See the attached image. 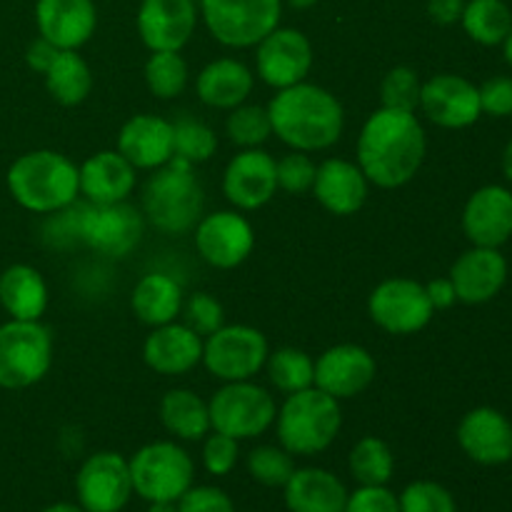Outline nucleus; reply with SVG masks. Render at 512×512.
I'll list each match as a JSON object with an SVG mask.
<instances>
[{
	"label": "nucleus",
	"mask_w": 512,
	"mask_h": 512,
	"mask_svg": "<svg viewBox=\"0 0 512 512\" xmlns=\"http://www.w3.org/2000/svg\"><path fill=\"white\" fill-rule=\"evenodd\" d=\"M428 153L423 123L415 113L380 108L358 135V165L365 178L385 190L403 188L418 175Z\"/></svg>",
	"instance_id": "f257e3e1"
},
{
	"label": "nucleus",
	"mask_w": 512,
	"mask_h": 512,
	"mask_svg": "<svg viewBox=\"0 0 512 512\" xmlns=\"http://www.w3.org/2000/svg\"><path fill=\"white\" fill-rule=\"evenodd\" d=\"M273 135L300 153L333 148L345 128V110L330 90L320 85H290L275 93L268 105Z\"/></svg>",
	"instance_id": "f03ea898"
},
{
	"label": "nucleus",
	"mask_w": 512,
	"mask_h": 512,
	"mask_svg": "<svg viewBox=\"0 0 512 512\" xmlns=\"http://www.w3.org/2000/svg\"><path fill=\"white\" fill-rule=\"evenodd\" d=\"M8 190L20 208L38 215L58 213L78 200L80 168L55 150H30L8 168Z\"/></svg>",
	"instance_id": "7ed1b4c3"
},
{
	"label": "nucleus",
	"mask_w": 512,
	"mask_h": 512,
	"mask_svg": "<svg viewBox=\"0 0 512 512\" xmlns=\"http://www.w3.org/2000/svg\"><path fill=\"white\" fill-rule=\"evenodd\" d=\"M205 190L193 165L173 158L153 170L143 188V215L153 228L165 235H183L203 218Z\"/></svg>",
	"instance_id": "20e7f679"
},
{
	"label": "nucleus",
	"mask_w": 512,
	"mask_h": 512,
	"mask_svg": "<svg viewBox=\"0 0 512 512\" xmlns=\"http://www.w3.org/2000/svg\"><path fill=\"white\" fill-rule=\"evenodd\" d=\"M343 425L340 400L320 388H305L285 398L275 415L278 440L290 455H318L335 443Z\"/></svg>",
	"instance_id": "39448f33"
},
{
	"label": "nucleus",
	"mask_w": 512,
	"mask_h": 512,
	"mask_svg": "<svg viewBox=\"0 0 512 512\" xmlns=\"http://www.w3.org/2000/svg\"><path fill=\"white\" fill-rule=\"evenodd\" d=\"M53 365V335L40 320L0 325V388L23 390L40 383Z\"/></svg>",
	"instance_id": "423d86ee"
},
{
	"label": "nucleus",
	"mask_w": 512,
	"mask_h": 512,
	"mask_svg": "<svg viewBox=\"0 0 512 512\" xmlns=\"http://www.w3.org/2000/svg\"><path fill=\"white\" fill-rule=\"evenodd\" d=\"M128 465L133 493L148 503H165V500L178 503L195 478L193 458L173 440L143 445L128 460Z\"/></svg>",
	"instance_id": "0eeeda50"
},
{
	"label": "nucleus",
	"mask_w": 512,
	"mask_h": 512,
	"mask_svg": "<svg viewBox=\"0 0 512 512\" xmlns=\"http://www.w3.org/2000/svg\"><path fill=\"white\" fill-rule=\"evenodd\" d=\"M210 35L225 48H255L280 25L283 0H200Z\"/></svg>",
	"instance_id": "6e6552de"
},
{
	"label": "nucleus",
	"mask_w": 512,
	"mask_h": 512,
	"mask_svg": "<svg viewBox=\"0 0 512 512\" xmlns=\"http://www.w3.org/2000/svg\"><path fill=\"white\" fill-rule=\"evenodd\" d=\"M210 428L215 433L230 435L240 440H250L263 435L275 423L278 405L275 398L253 380L225 383L210 398Z\"/></svg>",
	"instance_id": "1a4fd4ad"
},
{
	"label": "nucleus",
	"mask_w": 512,
	"mask_h": 512,
	"mask_svg": "<svg viewBox=\"0 0 512 512\" xmlns=\"http://www.w3.org/2000/svg\"><path fill=\"white\" fill-rule=\"evenodd\" d=\"M268 355V338L253 325H223L203 340V365L223 383L253 380Z\"/></svg>",
	"instance_id": "9d476101"
},
{
	"label": "nucleus",
	"mask_w": 512,
	"mask_h": 512,
	"mask_svg": "<svg viewBox=\"0 0 512 512\" xmlns=\"http://www.w3.org/2000/svg\"><path fill=\"white\" fill-rule=\"evenodd\" d=\"M368 313L385 333L415 335L428 328L435 308L423 283L410 278H388L370 293Z\"/></svg>",
	"instance_id": "9b49d317"
},
{
	"label": "nucleus",
	"mask_w": 512,
	"mask_h": 512,
	"mask_svg": "<svg viewBox=\"0 0 512 512\" xmlns=\"http://www.w3.org/2000/svg\"><path fill=\"white\" fill-rule=\"evenodd\" d=\"M75 495L85 512H120L133 495L128 460L113 450L90 455L75 475Z\"/></svg>",
	"instance_id": "f8f14e48"
},
{
	"label": "nucleus",
	"mask_w": 512,
	"mask_h": 512,
	"mask_svg": "<svg viewBox=\"0 0 512 512\" xmlns=\"http://www.w3.org/2000/svg\"><path fill=\"white\" fill-rule=\"evenodd\" d=\"M193 230L198 255L218 270L238 268L255 248L253 225L238 210H218V213L203 215Z\"/></svg>",
	"instance_id": "ddd939ff"
},
{
	"label": "nucleus",
	"mask_w": 512,
	"mask_h": 512,
	"mask_svg": "<svg viewBox=\"0 0 512 512\" xmlns=\"http://www.w3.org/2000/svg\"><path fill=\"white\" fill-rule=\"evenodd\" d=\"M313 45L295 28H275L255 45V73L270 88L283 90L303 83L313 68Z\"/></svg>",
	"instance_id": "4468645a"
},
{
	"label": "nucleus",
	"mask_w": 512,
	"mask_h": 512,
	"mask_svg": "<svg viewBox=\"0 0 512 512\" xmlns=\"http://www.w3.org/2000/svg\"><path fill=\"white\" fill-rule=\"evenodd\" d=\"M145 233V215L123 203H88L83 218V243L105 258H128L140 245Z\"/></svg>",
	"instance_id": "2eb2a0df"
},
{
	"label": "nucleus",
	"mask_w": 512,
	"mask_h": 512,
	"mask_svg": "<svg viewBox=\"0 0 512 512\" xmlns=\"http://www.w3.org/2000/svg\"><path fill=\"white\" fill-rule=\"evenodd\" d=\"M418 108L430 123L448 130L470 128L483 115L478 85L455 73H440L425 80Z\"/></svg>",
	"instance_id": "dca6fc26"
},
{
	"label": "nucleus",
	"mask_w": 512,
	"mask_h": 512,
	"mask_svg": "<svg viewBox=\"0 0 512 512\" xmlns=\"http://www.w3.org/2000/svg\"><path fill=\"white\" fill-rule=\"evenodd\" d=\"M278 193L275 158L263 148H245L235 155L223 173V195L235 210H258Z\"/></svg>",
	"instance_id": "f3484780"
},
{
	"label": "nucleus",
	"mask_w": 512,
	"mask_h": 512,
	"mask_svg": "<svg viewBox=\"0 0 512 512\" xmlns=\"http://www.w3.org/2000/svg\"><path fill=\"white\" fill-rule=\"evenodd\" d=\"M378 375L375 358L355 343L333 345L315 360V388L335 400L358 398Z\"/></svg>",
	"instance_id": "a211bd4d"
},
{
	"label": "nucleus",
	"mask_w": 512,
	"mask_h": 512,
	"mask_svg": "<svg viewBox=\"0 0 512 512\" xmlns=\"http://www.w3.org/2000/svg\"><path fill=\"white\" fill-rule=\"evenodd\" d=\"M135 25L150 53L183 50L198 25V5L195 0H140Z\"/></svg>",
	"instance_id": "6ab92c4d"
},
{
	"label": "nucleus",
	"mask_w": 512,
	"mask_h": 512,
	"mask_svg": "<svg viewBox=\"0 0 512 512\" xmlns=\"http://www.w3.org/2000/svg\"><path fill=\"white\" fill-rule=\"evenodd\" d=\"M450 280L455 285V295L465 305L490 303L508 283V260L500 248H480L473 245L465 250L450 268Z\"/></svg>",
	"instance_id": "aec40b11"
},
{
	"label": "nucleus",
	"mask_w": 512,
	"mask_h": 512,
	"mask_svg": "<svg viewBox=\"0 0 512 512\" xmlns=\"http://www.w3.org/2000/svg\"><path fill=\"white\" fill-rule=\"evenodd\" d=\"M458 445L473 463L505 465L512 460V423L500 410L475 408L458 425Z\"/></svg>",
	"instance_id": "412c9836"
},
{
	"label": "nucleus",
	"mask_w": 512,
	"mask_h": 512,
	"mask_svg": "<svg viewBox=\"0 0 512 512\" xmlns=\"http://www.w3.org/2000/svg\"><path fill=\"white\" fill-rule=\"evenodd\" d=\"M35 23L40 38L60 50H78L98 28V10L93 0H38Z\"/></svg>",
	"instance_id": "4be33fe9"
},
{
	"label": "nucleus",
	"mask_w": 512,
	"mask_h": 512,
	"mask_svg": "<svg viewBox=\"0 0 512 512\" xmlns=\"http://www.w3.org/2000/svg\"><path fill=\"white\" fill-rule=\"evenodd\" d=\"M463 230L480 248H500L512 238V193L503 185H485L463 208Z\"/></svg>",
	"instance_id": "5701e85b"
},
{
	"label": "nucleus",
	"mask_w": 512,
	"mask_h": 512,
	"mask_svg": "<svg viewBox=\"0 0 512 512\" xmlns=\"http://www.w3.org/2000/svg\"><path fill=\"white\" fill-rule=\"evenodd\" d=\"M118 153L135 170H158L175 155L173 123L160 115L140 113L125 120L118 135Z\"/></svg>",
	"instance_id": "b1692460"
},
{
	"label": "nucleus",
	"mask_w": 512,
	"mask_h": 512,
	"mask_svg": "<svg viewBox=\"0 0 512 512\" xmlns=\"http://www.w3.org/2000/svg\"><path fill=\"white\" fill-rule=\"evenodd\" d=\"M370 180L360 170L358 163H350L343 158H328L318 165L315 173V183L310 193L315 195L320 205L328 213L340 215H355L368 200Z\"/></svg>",
	"instance_id": "393cba45"
},
{
	"label": "nucleus",
	"mask_w": 512,
	"mask_h": 512,
	"mask_svg": "<svg viewBox=\"0 0 512 512\" xmlns=\"http://www.w3.org/2000/svg\"><path fill=\"white\" fill-rule=\"evenodd\" d=\"M143 360L160 375H185L203 363V338L178 320L160 325L145 338Z\"/></svg>",
	"instance_id": "a878e982"
},
{
	"label": "nucleus",
	"mask_w": 512,
	"mask_h": 512,
	"mask_svg": "<svg viewBox=\"0 0 512 512\" xmlns=\"http://www.w3.org/2000/svg\"><path fill=\"white\" fill-rule=\"evenodd\" d=\"M80 168V195L93 205L123 203L135 190V168L118 150H100Z\"/></svg>",
	"instance_id": "bb28decb"
},
{
	"label": "nucleus",
	"mask_w": 512,
	"mask_h": 512,
	"mask_svg": "<svg viewBox=\"0 0 512 512\" xmlns=\"http://www.w3.org/2000/svg\"><path fill=\"white\" fill-rule=\"evenodd\" d=\"M255 75L243 60L218 58L205 65L195 80L198 98L218 110H233L250 98Z\"/></svg>",
	"instance_id": "cd10ccee"
},
{
	"label": "nucleus",
	"mask_w": 512,
	"mask_h": 512,
	"mask_svg": "<svg viewBox=\"0 0 512 512\" xmlns=\"http://www.w3.org/2000/svg\"><path fill=\"white\" fill-rule=\"evenodd\" d=\"M283 490L290 512H343L348 500L343 480L323 468H295Z\"/></svg>",
	"instance_id": "c85d7f7f"
},
{
	"label": "nucleus",
	"mask_w": 512,
	"mask_h": 512,
	"mask_svg": "<svg viewBox=\"0 0 512 512\" xmlns=\"http://www.w3.org/2000/svg\"><path fill=\"white\" fill-rule=\"evenodd\" d=\"M0 308L13 320H40L48 308V285L33 265H10L0 273Z\"/></svg>",
	"instance_id": "c756f323"
},
{
	"label": "nucleus",
	"mask_w": 512,
	"mask_h": 512,
	"mask_svg": "<svg viewBox=\"0 0 512 512\" xmlns=\"http://www.w3.org/2000/svg\"><path fill=\"white\" fill-rule=\"evenodd\" d=\"M183 288L175 278L165 273H148L138 280L133 290V313L140 323L150 328L175 323L183 310Z\"/></svg>",
	"instance_id": "7c9ffc66"
},
{
	"label": "nucleus",
	"mask_w": 512,
	"mask_h": 512,
	"mask_svg": "<svg viewBox=\"0 0 512 512\" xmlns=\"http://www.w3.org/2000/svg\"><path fill=\"white\" fill-rule=\"evenodd\" d=\"M160 423L178 440H203L213 430L208 403L188 388H175L163 395Z\"/></svg>",
	"instance_id": "2f4dec72"
},
{
	"label": "nucleus",
	"mask_w": 512,
	"mask_h": 512,
	"mask_svg": "<svg viewBox=\"0 0 512 512\" xmlns=\"http://www.w3.org/2000/svg\"><path fill=\"white\" fill-rule=\"evenodd\" d=\"M45 88L60 105H80L93 90V70L78 50H58L50 68L45 70Z\"/></svg>",
	"instance_id": "473e14b6"
},
{
	"label": "nucleus",
	"mask_w": 512,
	"mask_h": 512,
	"mask_svg": "<svg viewBox=\"0 0 512 512\" xmlns=\"http://www.w3.org/2000/svg\"><path fill=\"white\" fill-rule=\"evenodd\" d=\"M465 33L480 45H503L512 28V10L505 0H468L463 10Z\"/></svg>",
	"instance_id": "72a5a7b5"
},
{
	"label": "nucleus",
	"mask_w": 512,
	"mask_h": 512,
	"mask_svg": "<svg viewBox=\"0 0 512 512\" xmlns=\"http://www.w3.org/2000/svg\"><path fill=\"white\" fill-rule=\"evenodd\" d=\"M268 380L285 395L300 393L315 385V360L300 348H278L265 360Z\"/></svg>",
	"instance_id": "f704fd0d"
},
{
	"label": "nucleus",
	"mask_w": 512,
	"mask_h": 512,
	"mask_svg": "<svg viewBox=\"0 0 512 512\" xmlns=\"http://www.w3.org/2000/svg\"><path fill=\"white\" fill-rule=\"evenodd\" d=\"M350 475L360 485H388L395 473V455L385 440L368 435L350 450Z\"/></svg>",
	"instance_id": "c9c22d12"
},
{
	"label": "nucleus",
	"mask_w": 512,
	"mask_h": 512,
	"mask_svg": "<svg viewBox=\"0 0 512 512\" xmlns=\"http://www.w3.org/2000/svg\"><path fill=\"white\" fill-rule=\"evenodd\" d=\"M190 70L180 50H155L145 63V85L160 100H173L188 88Z\"/></svg>",
	"instance_id": "e433bc0d"
},
{
	"label": "nucleus",
	"mask_w": 512,
	"mask_h": 512,
	"mask_svg": "<svg viewBox=\"0 0 512 512\" xmlns=\"http://www.w3.org/2000/svg\"><path fill=\"white\" fill-rule=\"evenodd\" d=\"M173 158L185 160L190 165L205 163L215 155L218 150V135L210 125H205L203 120H195L183 115L173 123Z\"/></svg>",
	"instance_id": "4c0bfd02"
},
{
	"label": "nucleus",
	"mask_w": 512,
	"mask_h": 512,
	"mask_svg": "<svg viewBox=\"0 0 512 512\" xmlns=\"http://www.w3.org/2000/svg\"><path fill=\"white\" fill-rule=\"evenodd\" d=\"M225 133L240 148H260L273 135L268 108L263 105H238L225 120Z\"/></svg>",
	"instance_id": "58836bf2"
},
{
	"label": "nucleus",
	"mask_w": 512,
	"mask_h": 512,
	"mask_svg": "<svg viewBox=\"0 0 512 512\" xmlns=\"http://www.w3.org/2000/svg\"><path fill=\"white\" fill-rule=\"evenodd\" d=\"M248 473L265 488H285L295 473V460L283 445H258L248 455Z\"/></svg>",
	"instance_id": "ea45409f"
},
{
	"label": "nucleus",
	"mask_w": 512,
	"mask_h": 512,
	"mask_svg": "<svg viewBox=\"0 0 512 512\" xmlns=\"http://www.w3.org/2000/svg\"><path fill=\"white\" fill-rule=\"evenodd\" d=\"M420 90H423V83L418 73L408 65H395L380 83V100H383V108L415 113L420 105Z\"/></svg>",
	"instance_id": "a19ab883"
},
{
	"label": "nucleus",
	"mask_w": 512,
	"mask_h": 512,
	"mask_svg": "<svg viewBox=\"0 0 512 512\" xmlns=\"http://www.w3.org/2000/svg\"><path fill=\"white\" fill-rule=\"evenodd\" d=\"M400 512H458L453 493L433 480H415L398 495Z\"/></svg>",
	"instance_id": "79ce46f5"
},
{
	"label": "nucleus",
	"mask_w": 512,
	"mask_h": 512,
	"mask_svg": "<svg viewBox=\"0 0 512 512\" xmlns=\"http://www.w3.org/2000/svg\"><path fill=\"white\" fill-rule=\"evenodd\" d=\"M275 170H278V190H285L290 195H305L313 190L318 165L308 153L293 150L285 158L275 160Z\"/></svg>",
	"instance_id": "37998d69"
},
{
	"label": "nucleus",
	"mask_w": 512,
	"mask_h": 512,
	"mask_svg": "<svg viewBox=\"0 0 512 512\" xmlns=\"http://www.w3.org/2000/svg\"><path fill=\"white\" fill-rule=\"evenodd\" d=\"M180 315H183V323L203 340L225 325L223 305L208 293H193L188 300H183Z\"/></svg>",
	"instance_id": "c03bdc74"
},
{
	"label": "nucleus",
	"mask_w": 512,
	"mask_h": 512,
	"mask_svg": "<svg viewBox=\"0 0 512 512\" xmlns=\"http://www.w3.org/2000/svg\"><path fill=\"white\" fill-rule=\"evenodd\" d=\"M238 455H240L238 440L230 438V435L213 433L205 438L203 465L210 475H215V478L228 475L230 470L235 468V463H238Z\"/></svg>",
	"instance_id": "a18cd8bd"
},
{
	"label": "nucleus",
	"mask_w": 512,
	"mask_h": 512,
	"mask_svg": "<svg viewBox=\"0 0 512 512\" xmlns=\"http://www.w3.org/2000/svg\"><path fill=\"white\" fill-rule=\"evenodd\" d=\"M180 512H235L233 500L215 485H190L178 500Z\"/></svg>",
	"instance_id": "49530a36"
},
{
	"label": "nucleus",
	"mask_w": 512,
	"mask_h": 512,
	"mask_svg": "<svg viewBox=\"0 0 512 512\" xmlns=\"http://www.w3.org/2000/svg\"><path fill=\"white\" fill-rule=\"evenodd\" d=\"M343 512H400V503L385 485H360L355 493H348Z\"/></svg>",
	"instance_id": "de8ad7c7"
},
{
	"label": "nucleus",
	"mask_w": 512,
	"mask_h": 512,
	"mask_svg": "<svg viewBox=\"0 0 512 512\" xmlns=\"http://www.w3.org/2000/svg\"><path fill=\"white\" fill-rule=\"evenodd\" d=\"M480 110L493 118H510L512 115V78L510 75H495L478 88Z\"/></svg>",
	"instance_id": "09e8293b"
},
{
	"label": "nucleus",
	"mask_w": 512,
	"mask_h": 512,
	"mask_svg": "<svg viewBox=\"0 0 512 512\" xmlns=\"http://www.w3.org/2000/svg\"><path fill=\"white\" fill-rule=\"evenodd\" d=\"M468 0H428V15L438 25H455L463 18Z\"/></svg>",
	"instance_id": "8fccbe9b"
},
{
	"label": "nucleus",
	"mask_w": 512,
	"mask_h": 512,
	"mask_svg": "<svg viewBox=\"0 0 512 512\" xmlns=\"http://www.w3.org/2000/svg\"><path fill=\"white\" fill-rule=\"evenodd\" d=\"M60 48H55L53 43H48L45 38H35L33 43L28 45V53H25V60H28L30 70H35V73L43 75L45 70L50 68V63L55 60V55H58Z\"/></svg>",
	"instance_id": "3c124183"
},
{
	"label": "nucleus",
	"mask_w": 512,
	"mask_h": 512,
	"mask_svg": "<svg viewBox=\"0 0 512 512\" xmlns=\"http://www.w3.org/2000/svg\"><path fill=\"white\" fill-rule=\"evenodd\" d=\"M425 290H428V298L430 303H433L435 310H448L453 308L455 303H458V295H455V285L450 278H438V280H430L428 285H425Z\"/></svg>",
	"instance_id": "603ef678"
},
{
	"label": "nucleus",
	"mask_w": 512,
	"mask_h": 512,
	"mask_svg": "<svg viewBox=\"0 0 512 512\" xmlns=\"http://www.w3.org/2000/svg\"><path fill=\"white\" fill-rule=\"evenodd\" d=\"M148 512H180L175 500H165V503H150Z\"/></svg>",
	"instance_id": "864d4df0"
},
{
	"label": "nucleus",
	"mask_w": 512,
	"mask_h": 512,
	"mask_svg": "<svg viewBox=\"0 0 512 512\" xmlns=\"http://www.w3.org/2000/svg\"><path fill=\"white\" fill-rule=\"evenodd\" d=\"M43 512H85V510L73 503H55V505H48Z\"/></svg>",
	"instance_id": "5fc2aeb1"
},
{
	"label": "nucleus",
	"mask_w": 512,
	"mask_h": 512,
	"mask_svg": "<svg viewBox=\"0 0 512 512\" xmlns=\"http://www.w3.org/2000/svg\"><path fill=\"white\" fill-rule=\"evenodd\" d=\"M503 173H505V178H508L512 183V140H510L508 148H505V153H503Z\"/></svg>",
	"instance_id": "6e6d98bb"
},
{
	"label": "nucleus",
	"mask_w": 512,
	"mask_h": 512,
	"mask_svg": "<svg viewBox=\"0 0 512 512\" xmlns=\"http://www.w3.org/2000/svg\"><path fill=\"white\" fill-rule=\"evenodd\" d=\"M285 3H288L290 8H295V10H305V8H313L318 0H285Z\"/></svg>",
	"instance_id": "4d7b16f0"
},
{
	"label": "nucleus",
	"mask_w": 512,
	"mask_h": 512,
	"mask_svg": "<svg viewBox=\"0 0 512 512\" xmlns=\"http://www.w3.org/2000/svg\"><path fill=\"white\" fill-rule=\"evenodd\" d=\"M503 53H505V60H508V63L512 65V28H510L508 38L503 40Z\"/></svg>",
	"instance_id": "13d9d810"
}]
</instances>
